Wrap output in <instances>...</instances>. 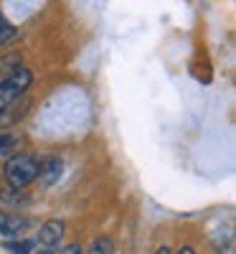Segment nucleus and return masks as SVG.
<instances>
[{"label":"nucleus","instance_id":"obj_1","mask_svg":"<svg viewBox=\"0 0 236 254\" xmlns=\"http://www.w3.org/2000/svg\"><path fill=\"white\" fill-rule=\"evenodd\" d=\"M38 160L31 155H13L5 163V178L10 183V188H26L28 183H33L38 178Z\"/></svg>","mask_w":236,"mask_h":254},{"label":"nucleus","instance_id":"obj_2","mask_svg":"<svg viewBox=\"0 0 236 254\" xmlns=\"http://www.w3.org/2000/svg\"><path fill=\"white\" fill-rule=\"evenodd\" d=\"M28 87H31V71L18 64V66L0 81V112L8 110L15 99H20V94H23Z\"/></svg>","mask_w":236,"mask_h":254},{"label":"nucleus","instance_id":"obj_3","mask_svg":"<svg viewBox=\"0 0 236 254\" xmlns=\"http://www.w3.org/2000/svg\"><path fill=\"white\" fill-rule=\"evenodd\" d=\"M28 226H31V219L20 216V214H5V211H0V239H3V244L20 237V231H26Z\"/></svg>","mask_w":236,"mask_h":254},{"label":"nucleus","instance_id":"obj_4","mask_svg":"<svg viewBox=\"0 0 236 254\" xmlns=\"http://www.w3.org/2000/svg\"><path fill=\"white\" fill-rule=\"evenodd\" d=\"M61 173H63V160L61 158H49L38 165V181H41V188H51L61 181Z\"/></svg>","mask_w":236,"mask_h":254},{"label":"nucleus","instance_id":"obj_5","mask_svg":"<svg viewBox=\"0 0 236 254\" xmlns=\"http://www.w3.org/2000/svg\"><path fill=\"white\" fill-rule=\"evenodd\" d=\"M63 231H66V224H63L61 219H51V221H46L44 226H41V231H38V242L44 244V247H51V249H54V247L61 242Z\"/></svg>","mask_w":236,"mask_h":254},{"label":"nucleus","instance_id":"obj_6","mask_svg":"<svg viewBox=\"0 0 236 254\" xmlns=\"http://www.w3.org/2000/svg\"><path fill=\"white\" fill-rule=\"evenodd\" d=\"M0 201L3 203H10V206H20V203H28L31 198L18 188H0Z\"/></svg>","mask_w":236,"mask_h":254},{"label":"nucleus","instance_id":"obj_7","mask_svg":"<svg viewBox=\"0 0 236 254\" xmlns=\"http://www.w3.org/2000/svg\"><path fill=\"white\" fill-rule=\"evenodd\" d=\"M87 254H115V242L110 237H97Z\"/></svg>","mask_w":236,"mask_h":254},{"label":"nucleus","instance_id":"obj_8","mask_svg":"<svg viewBox=\"0 0 236 254\" xmlns=\"http://www.w3.org/2000/svg\"><path fill=\"white\" fill-rule=\"evenodd\" d=\"M3 247H5L10 254H31L33 242H28V239H23V242H5Z\"/></svg>","mask_w":236,"mask_h":254},{"label":"nucleus","instance_id":"obj_9","mask_svg":"<svg viewBox=\"0 0 236 254\" xmlns=\"http://www.w3.org/2000/svg\"><path fill=\"white\" fill-rule=\"evenodd\" d=\"M13 33H15V28L8 23V20H5L3 15H0V44H5V41H8Z\"/></svg>","mask_w":236,"mask_h":254},{"label":"nucleus","instance_id":"obj_10","mask_svg":"<svg viewBox=\"0 0 236 254\" xmlns=\"http://www.w3.org/2000/svg\"><path fill=\"white\" fill-rule=\"evenodd\" d=\"M18 145V140L13 137V135H5V132H0V153H8L10 147H15Z\"/></svg>","mask_w":236,"mask_h":254},{"label":"nucleus","instance_id":"obj_11","mask_svg":"<svg viewBox=\"0 0 236 254\" xmlns=\"http://www.w3.org/2000/svg\"><path fill=\"white\" fill-rule=\"evenodd\" d=\"M84 249L79 247V244H69V247H63L61 252H56V254H81Z\"/></svg>","mask_w":236,"mask_h":254},{"label":"nucleus","instance_id":"obj_12","mask_svg":"<svg viewBox=\"0 0 236 254\" xmlns=\"http://www.w3.org/2000/svg\"><path fill=\"white\" fill-rule=\"evenodd\" d=\"M178 254H198V252L193 249V247H180V249H178Z\"/></svg>","mask_w":236,"mask_h":254},{"label":"nucleus","instance_id":"obj_13","mask_svg":"<svg viewBox=\"0 0 236 254\" xmlns=\"http://www.w3.org/2000/svg\"><path fill=\"white\" fill-rule=\"evenodd\" d=\"M36 254H56V249H51V247H41Z\"/></svg>","mask_w":236,"mask_h":254},{"label":"nucleus","instance_id":"obj_14","mask_svg":"<svg viewBox=\"0 0 236 254\" xmlns=\"http://www.w3.org/2000/svg\"><path fill=\"white\" fill-rule=\"evenodd\" d=\"M155 254H173V252H170V249H168V247H160V249H158V252H155Z\"/></svg>","mask_w":236,"mask_h":254}]
</instances>
